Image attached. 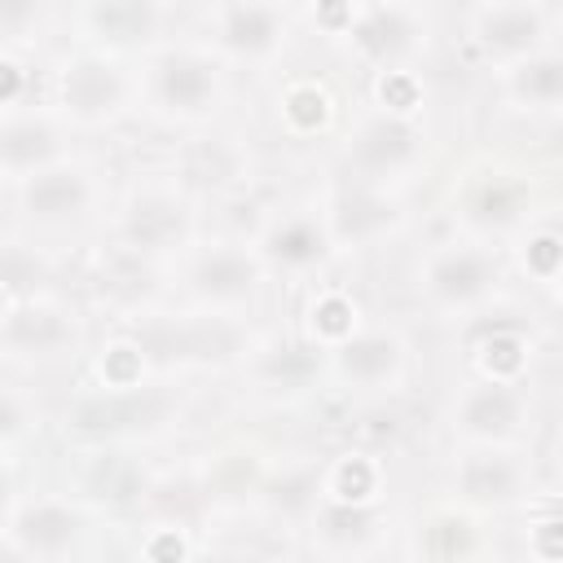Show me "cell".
<instances>
[{
  "label": "cell",
  "mask_w": 563,
  "mask_h": 563,
  "mask_svg": "<svg viewBox=\"0 0 563 563\" xmlns=\"http://www.w3.org/2000/svg\"><path fill=\"white\" fill-rule=\"evenodd\" d=\"M523 413H528V400H523L519 383L479 378V383L462 387V396L453 405V427L471 444H506L523 427Z\"/></svg>",
  "instance_id": "30bf717a"
},
{
  "label": "cell",
  "mask_w": 563,
  "mask_h": 563,
  "mask_svg": "<svg viewBox=\"0 0 563 563\" xmlns=\"http://www.w3.org/2000/svg\"><path fill=\"white\" fill-rule=\"evenodd\" d=\"M53 163H66L57 119L35 114V110L4 114V128H0V167H4V176L13 185H22V180H31L35 172H44Z\"/></svg>",
  "instance_id": "5bb4252c"
},
{
  "label": "cell",
  "mask_w": 563,
  "mask_h": 563,
  "mask_svg": "<svg viewBox=\"0 0 563 563\" xmlns=\"http://www.w3.org/2000/svg\"><path fill=\"white\" fill-rule=\"evenodd\" d=\"M145 347L132 343V339H119V343H106L101 356H97V378L106 391H141V374H145Z\"/></svg>",
  "instance_id": "83f0119b"
},
{
  "label": "cell",
  "mask_w": 563,
  "mask_h": 563,
  "mask_svg": "<svg viewBox=\"0 0 563 563\" xmlns=\"http://www.w3.org/2000/svg\"><path fill=\"white\" fill-rule=\"evenodd\" d=\"M277 114H282V123H286L295 136H312V132H321V128L330 123L334 101H330V92H325L317 79H295V84H286V92L277 97Z\"/></svg>",
  "instance_id": "603a6c76"
},
{
  "label": "cell",
  "mask_w": 563,
  "mask_h": 563,
  "mask_svg": "<svg viewBox=\"0 0 563 563\" xmlns=\"http://www.w3.org/2000/svg\"><path fill=\"white\" fill-rule=\"evenodd\" d=\"M0 343L9 361H57L79 343V321L53 299H9Z\"/></svg>",
  "instance_id": "8992f818"
},
{
  "label": "cell",
  "mask_w": 563,
  "mask_h": 563,
  "mask_svg": "<svg viewBox=\"0 0 563 563\" xmlns=\"http://www.w3.org/2000/svg\"><path fill=\"white\" fill-rule=\"evenodd\" d=\"M189 559V545L176 528H154L145 537V563H185Z\"/></svg>",
  "instance_id": "d6a6232c"
},
{
  "label": "cell",
  "mask_w": 563,
  "mask_h": 563,
  "mask_svg": "<svg viewBox=\"0 0 563 563\" xmlns=\"http://www.w3.org/2000/svg\"><path fill=\"white\" fill-rule=\"evenodd\" d=\"M422 550L431 563H466L475 554V523L457 510H444L427 523L422 532Z\"/></svg>",
  "instance_id": "484cf974"
},
{
  "label": "cell",
  "mask_w": 563,
  "mask_h": 563,
  "mask_svg": "<svg viewBox=\"0 0 563 563\" xmlns=\"http://www.w3.org/2000/svg\"><path fill=\"white\" fill-rule=\"evenodd\" d=\"M321 523H325V532L339 537V541H361V537H369V528H374V506H343V501H330L325 515H321Z\"/></svg>",
  "instance_id": "1f68e13d"
},
{
  "label": "cell",
  "mask_w": 563,
  "mask_h": 563,
  "mask_svg": "<svg viewBox=\"0 0 563 563\" xmlns=\"http://www.w3.org/2000/svg\"><path fill=\"white\" fill-rule=\"evenodd\" d=\"M405 369V343L391 330H361L334 347V374L356 391H383Z\"/></svg>",
  "instance_id": "2e32d148"
},
{
  "label": "cell",
  "mask_w": 563,
  "mask_h": 563,
  "mask_svg": "<svg viewBox=\"0 0 563 563\" xmlns=\"http://www.w3.org/2000/svg\"><path fill=\"white\" fill-rule=\"evenodd\" d=\"M308 330H312V339H317L321 347H330V352L343 347L347 339L361 334V325H356V303H352L347 295H339V290L317 295L312 308H308Z\"/></svg>",
  "instance_id": "cb8c5ba5"
},
{
  "label": "cell",
  "mask_w": 563,
  "mask_h": 563,
  "mask_svg": "<svg viewBox=\"0 0 563 563\" xmlns=\"http://www.w3.org/2000/svg\"><path fill=\"white\" fill-rule=\"evenodd\" d=\"M202 18H207L216 53L229 62H251V66L273 62V57H282L286 35H290V13L282 4H260V0L211 4V9H202Z\"/></svg>",
  "instance_id": "3957f363"
},
{
  "label": "cell",
  "mask_w": 563,
  "mask_h": 563,
  "mask_svg": "<svg viewBox=\"0 0 563 563\" xmlns=\"http://www.w3.org/2000/svg\"><path fill=\"white\" fill-rule=\"evenodd\" d=\"M523 268L541 282H559L563 273V238L559 233H532L523 246Z\"/></svg>",
  "instance_id": "4dcf8cb0"
},
{
  "label": "cell",
  "mask_w": 563,
  "mask_h": 563,
  "mask_svg": "<svg viewBox=\"0 0 563 563\" xmlns=\"http://www.w3.org/2000/svg\"><path fill=\"white\" fill-rule=\"evenodd\" d=\"M418 158H422V132L413 119H396L378 110L365 123H356V132L347 136V163L369 189L413 172Z\"/></svg>",
  "instance_id": "277c9868"
},
{
  "label": "cell",
  "mask_w": 563,
  "mask_h": 563,
  "mask_svg": "<svg viewBox=\"0 0 563 563\" xmlns=\"http://www.w3.org/2000/svg\"><path fill=\"white\" fill-rule=\"evenodd\" d=\"M330 229L312 216H286L277 224H268L264 233V260H273L277 268H290V273H303V268H317L325 255H330Z\"/></svg>",
  "instance_id": "e0dca14e"
},
{
  "label": "cell",
  "mask_w": 563,
  "mask_h": 563,
  "mask_svg": "<svg viewBox=\"0 0 563 563\" xmlns=\"http://www.w3.org/2000/svg\"><path fill=\"white\" fill-rule=\"evenodd\" d=\"M559 475H563V440H559Z\"/></svg>",
  "instance_id": "8d00e7d4"
},
{
  "label": "cell",
  "mask_w": 563,
  "mask_h": 563,
  "mask_svg": "<svg viewBox=\"0 0 563 563\" xmlns=\"http://www.w3.org/2000/svg\"><path fill=\"white\" fill-rule=\"evenodd\" d=\"M352 48L383 70H409V57L427 40V13L413 4H361L352 26Z\"/></svg>",
  "instance_id": "ba28073f"
},
{
  "label": "cell",
  "mask_w": 563,
  "mask_h": 563,
  "mask_svg": "<svg viewBox=\"0 0 563 563\" xmlns=\"http://www.w3.org/2000/svg\"><path fill=\"white\" fill-rule=\"evenodd\" d=\"M466 22H471V40L488 57L510 62V66L545 53V40H550V9L545 4H523V0L475 4L466 13Z\"/></svg>",
  "instance_id": "52a82bcc"
},
{
  "label": "cell",
  "mask_w": 563,
  "mask_h": 563,
  "mask_svg": "<svg viewBox=\"0 0 563 563\" xmlns=\"http://www.w3.org/2000/svg\"><path fill=\"white\" fill-rule=\"evenodd\" d=\"M264 286V264L246 246H207L189 264V290L211 308H238L255 299Z\"/></svg>",
  "instance_id": "8fae6325"
},
{
  "label": "cell",
  "mask_w": 563,
  "mask_h": 563,
  "mask_svg": "<svg viewBox=\"0 0 563 563\" xmlns=\"http://www.w3.org/2000/svg\"><path fill=\"white\" fill-rule=\"evenodd\" d=\"M163 405L145 391H106L101 400H88L75 409V427L79 431H97V435H119V431H136L145 422H158Z\"/></svg>",
  "instance_id": "ac0fdd59"
},
{
  "label": "cell",
  "mask_w": 563,
  "mask_h": 563,
  "mask_svg": "<svg viewBox=\"0 0 563 563\" xmlns=\"http://www.w3.org/2000/svg\"><path fill=\"white\" fill-rule=\"evenodd\" d=\"M92 198H97V185H92L88 167H79L70 158L53 163L18 185V207L40 229H62V224L84 220L92 211Z\"/></svg>",
  "instance_id": "9c48e42d"
},
{
  "label": "cell",
  "mask_w": 563,
  "mask_h": 563,
  "mask_svg": "<svg viewBox=\"0 0 563 563\" xmlns=\"http://www.w3.org/2000/svg\"><path fill=\"white\" fill-rule=\"evenodd\" d=\"M79 537H84V515L53 497L13 506L9 515V545L26 550L31 559H62Z\"/></svg>",
  "instance_id": "9a60e30c"
},
{
  "label": "cell",
  "mask_w": 563,
  "mask_h": 563,
  "mask_svg": "<svg viewBox=\"0 0 563 563\" xmlns=\"http://www.w3.org/2000/svg\"><path fill=\"white\" fill-rule=\"evenodd\" d=\"M123 242L136 255H163L189 242V211L167 189H141L123 207Z\"/></svg>",
  "instance_id": "4fadbf2b"
},
{
  "label": "cell",
  "mask_w": 563,
  "mask_h": 563,
  "mask_svg": "<svg viewBox=\"0 0 563 563\" xmlns=\"http://www.w3.org/2000/svg\"><path fill=\"white\" fill-rule=\"evenodd\" d=\"M523 550L532 563H563V515H541L528 523Z\"/></svg>",
  "instance_id": "f546056e"
},
{
  "label": "cell",
  "mask_w": 563,
  "mask_h": 563,
  "mask_svg": "<svg viewBox=\"0 0 563 563\" xmlns=\"http://www.w3.org/2000/svg\"><path fill=\"white\" fill-rule=\"evenodd\" d=\"M453 488L462 493V501L471 506H488V510H506L523 497L528 488V471L515 453H506L501 444H475L471 453H462V462L453 466Z\"/></svg>",
  "instance_id": "7c38bea8"
},
{
  "label": "cell",
  "mask_w": 563,
  "mask_h": 563,
  "mask_svg": "<svg viewBox=\"0 0 563 563\" xmlns=\"http://www.w3.org/2000/svg\"><path fill=\"white\" fill-rule=\"evenodd\" d=\"M554 290H559V299H563V273H559V282H554Z\"/></svg>",
  "instance_id": "d590c367"
},
{
  "label": "cell",
  "mask_w": 563,
  "mask_h": 563,
  "mask_svg": "<svg viewBox=\"0 0 563 563\" xmlns=\"http://www.w3.org/2000/svg\"><path fill=\"white\" fill-rule=\"evenodd\" d=\"M79 22L88 26V35H101L110 44H132V40L158 35L163 9L145 0H106V4H84Z\"/></svg>",
  "instance_id": "d6986e66"
},
{
  "label": "cell",
  "mask_w": 563,
  "mask_h": 563,
  "mask_svg": "<svg viewBox=\"0 0 563 563\" xmlns=\"http://www.w3.org/2000/svg\"><path fill=\"white\" fill-rule=\"evenodd\" d=\"M378 488H383V466L369 453H343L325 475L330 501H343V506H374Z\"/></svg>",
  "instance_id": "7402d4cb"
},
{
  "label": "cell",
  "mask_w": 563,
  "mask_h": 563,
  "mask_svg": "<svg viewBox=\"0 0 563 563\" xmlns=\"http://www.w3.org/2000/svg\"><path fill=\"white\" fill-rule=\"evenodd\" d=\"M506 88L523 110L559 114L563 110V53H537L506 70Z\"/></svg>",
  "instance_id": "ffe728a7"
},
{
  "label": "cell",
  "mask_w": 563,
  "mask_h": 563,
  "mask_svg": "<svg viewBox=\"0 0 563 563\" xmlns=\"http://www.w3.org/2000/svg\"><path fill=\"white\" fill-rule=\"evenodd\" d=\"M374 97H378L383 114L413 119L418 106H422V79H418L413 70H383L378 84H374Z\"/></svg>",
  "instance_id": "f1b7e54d"
},
{
  "label": "cell",
  "mask_w": 563,
  "mask_h": 563,
  "mask_svg": "<svg viewBox=\"0 0 563 563\" xmlns=\"http://www.w3.org/2000/svg\"><path fill=\"white\" fill-rule=\"evenodd\" d=\"M501 282V264L484 246H440L422 264V295L435 308H475Z\"/></svg>",
  "instance_id": "5b68a950"
},
{
  "label": "cell",
  "mask_w": 563,
  "mask_h": 563,
  "mask_svg": "<svg viewBox=\"0 0 563 563\" xmlns=\"http://www.w3.org/2000/svg\"><path fill=\"white\" fill-rule=\"evenodd\" d=\"M356 13H361V4H317L308 18H312L325 35H352Z\"/></svg>",
  "instance_id": "e575fe53"
},
{
  "label": "cell",
  "mask_w": 563,
  "mask_h": 563,
  "mask_svg": "<svg viewBox=\"0 0 563 563\" xmlns=\"http://www.w3.org/2000/svg\"><path fill=\"white\" fill-rule=\"evenodd\" d=\"M466 211L484 229H506V224H515L523 216V185H515V180H484L471 194Z\"/></svg>",
  "instance_id": "4316f807"
},
{
  "label": "cell",
  "mask_w": 563,
  "mask_h": 563,
  "mask_svg": "<svg viewBox=\"0 0 563 563\" xmlns=\"http://www.w3.org/2000/svg\"><path fill=\"white\" fill-rule=\"evenodd\" d=\"M53 92H57L62 119L84 123V128H101V123H114L128 110L132 84H128V75L110 57L79 53V57H70V62L57 66Z\"/></svg>",
  "instance_id": "7a4b0ae2"
},
{
  "label": "cell",
  "mask_w": 563,
  "mask_h": 563,
  "mask_svg": "<svg viewBox=\"0 0 563 563\" xmlns=\"http://www.w3.org/2000/svg\"><path fill=\"white\" fill-rule=\"evenodd\" d=\"M224 92H229V84H224L220 62L198 48H167L145 70V97H150L154 114L176 119V123H198V119L216 114Z\"/></svg>",
  "instance_id": "6da1fadb"
},
{
  "label": "cell",
  "mask_w": 563,
  "mask_h": 563,
  "mask_svg": "<svg viewBox=\"0 0 563 563\" xmlns=\"http://www.w3.org/2000/svg\"><path fill=\"white\" fill-rule=\"evenodd\" d=\"M22 84H26V66L13 53H4L0 57V106H4V114L22 110Z\"/></svg>",
  "instance_id": "836d02e7"
},
{
  "label": "cell",
  "mask_w": 563,
  "mask_h": 563,
  "mask_svg": "<svg viewBox=\"0 0 563 563\" xmlns=\"http://www.w3.org/2000/svg\"><path fill=\"white\" fill-rule=\"evenodd\" d=\"M475 365L484 369V378L493 383H519L528 369V339L519 330H493L479 347H475Z\"/></svg>",
  "instance_id": "d4e9b609"
},
{
  "label": "cell",
  "mask_w": 563,
  "mask_h": 563,
  "mask_svg": "<svg viewBox=\"0 0 563 563\" xmlns=\"http://www.w3.org/2000/svg\"><path fill=\"white\" fill-rule=\"evenodd\" d=\"M396 224V211H391V202L378 194V189H369V185H361V189H347L339 202H334V211H330V238H339V242H374L383 229H391Z\"/></svg>",
  "instance_id": "44dd1931"
}]
</instances>
